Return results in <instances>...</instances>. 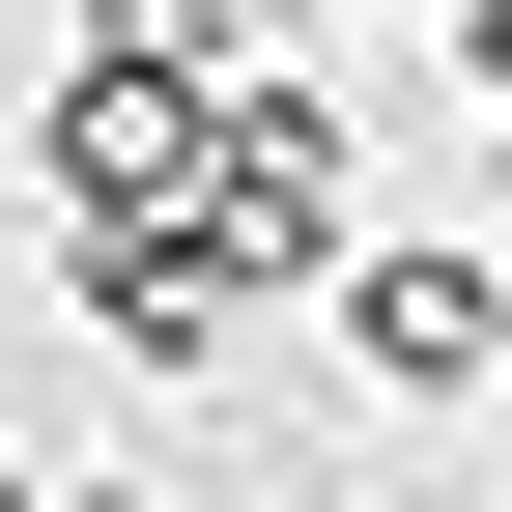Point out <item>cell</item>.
<instances>
[{
	"label": "cell",
	"mask_w": 512,
	"mask_h": 512,
	"mask_svg": "<svg viewBox=\"0 0 512 512\" xmlns=\"http://www.w3.org/2000/svg\"><path fill=\"white\" fill-rule=\"evenodd\" d=\"M0 512H57V484H29V456H0Z\"/></svg>",
	"instance_id": "cell-6"
},
{
	"label": "cell",
	"mask_w": 512,
	"mask_h": 512,
	"mask_svg": "<svg viewBox=\"0 0 512 512\" xmlns=\"http://www.w3.org/2000/svg\"><path fill=\"white\" fill-rule=\"evenodd\" d=\"M57 285H86V342H114V370H228L256 313H285V285H256V228H228V200H171V228H86Z\"/></svg>",
	"instance_id": "cell-2"
},
{
	"label": "cell",
	"mask_w": 512,
	"mask_h": 512,
	"mask_svg": "<svg viewBox=\"0 0 512 512\" xmlns=\"http://www.w3.org/2000/svg\"><path fill=\"white\" fill-rule=\"evenodd\" d=\"M200 143H228V86H200V57L57 29V86H29V200H57V256H86V228H171V200H200Z\"/></svg>",
	"instance_id": "cell-1"
},
{
	"label": "cell",
	"mask_w": 512,
	"mask_h": 512,
	"mask_svg": "<svg viewBox=\"0 0 512 512\" xmlns=\"http://www.w3.org/2000/svg\"><path fill=\"white\" fill-rule=\"evenodd\" d=\"M484 256H512V143H484Z\"/></svg>",
	"instance_id": "cell-5"
},
{
	"label": "cell",
	"mask_w": 512,
	"mask_h": 512,
	"mask_svg": "<svg viewBox=\"0 0 512 512\" xmlns=\"http://www.w3.org/2000/svg\"><path fill=\"white\" fill-rule=\"evenodd\" d=\"M200 200L256 228V285H342V86H228V143H200Z\"/></svg>",
	"instance_id": "cell-4"
},
{
	"label": "cell",
	"mask_w": 512,
	"mask_h": 512,
	"mask_svg": "<svg viewBox=\"0 0 512 512\" xmlns=\"http://www.w3.org/2000/svg\"><path fill=\"white\" fill-rule=\"evenodd\" d=\"M342 370L370 399H512V256H342Z\"/></svg>",
	"instance_id": "cell-3"
},
{
	"label": "cell",
	"mask_w": 512,
	"mask_h": 512,
	"mask_svg": "<svg viewBox=\"0 0 512 512\" xmlns=\"http://www.w3.org/2000/svg\"><path fill=\"white\" fill-rule=\"evenodd\" d=\"M86 512H143V484H86Z\"/></svg>",
	"instance_id": "cell-7"
}]
</instances>
